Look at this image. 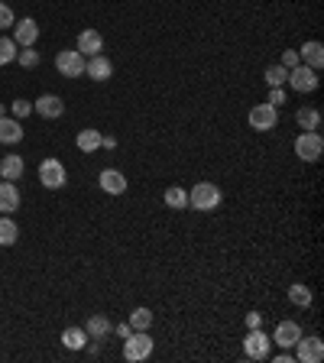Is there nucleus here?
Segmentation results:
<instances>
[{"label":"nucleus","instance_id":"aec40b11","mask_svg":"<svg viewBox=\"0 0 324 363\" xmlns=\"http://www.w3.org/2000/svg\"><path fill=\"white\" fill-rule=\"evenodd\" d=\"M110 318L108 315H91L88 321H85V331H88V337H94V341H101V337H108L110 334Z\"/></svg>","mask_w":324,"mask_h":363},{"label":"nucleus","instance_id":"6ab92c4d","mask_svg":"<svg viewBox=\"0 0 324 363\" xmlns=\"http://www.w3.org/2000/svg\"><path fill=\"white\" fill-rule=\"evenodd\" d=\"M23 140V127L17 117H0V143H7V146H13V143Z\"/></svg>","mask_w":324,"mask_h":363},{"label":"nucleus","instance_id":"7ed1b4c3","mask_svg":"<svg viewBox=\"0 0 324 363\" xmlns=\"http://www.w3.org/2000/svg\"><path fill=\"white\" fill-rule=\"evenodd\" d=\"M123 357H127L130 363H143L153 357V337H149V331H133L123 341Z\"/></svg>","mask_w":324,"mask_h":363},{"label":"nucleus","instance_id":"4468645a","mask_svg":"<svg viewBox=\"0 0 324 363\" xmlns=\"http://www.w3.org/2000/svg\"><path fill=\"white\" fill-rule=\"evenodd\" d=\"M302 337V328L295 321H279L273 331V344H279V347H285V351H292L295 341Z\"/></svg>","mask_w":324,"mask_h":363},{"label":"nucleus","instance_id":"dca6fc26","mask_svg":"<svg viewBox=\"0 0 324 363\" xmlns=\"http://www.w3.org/2000/svg\"><path fill=\"white\" fill-rule=\"evenodd\" d=\"M298 59H302V65H308V69L321 71V65H324V46L318 39H308L302 49H298Z\"/></svg>","mask_w":324,"mask_h":363},{"label":"nucleus","instance_id":"c756f323","mask_svg":"<svg viewBox=\"0 0 324 363\" xmlns=\"http://www.w3.org/2000/svg\"><path fill=\"white\" fill-rule=\"evenodd\" d=\"M17 62H20L23 69H36V65H40V52L33 49V46H26V49L17 52Z\"/></svg>","mask_w":324,"mask_h":363},{"label":"nucleus","instance_id":"7c9ffc66","mask_svg":"<svg viewBox=\"0 0 324 363\" xmlns=\"http://www.w3.org/2000/svg\"><path fill=\"white\" fill-rule=\"evenodd\" d=\"M10 114L17 117V121H23V117H30V114H33V101H26V98H17V101L10 104Z\"/></svg>","mask_w":324,"mask_h":363},{"label":"nucleus","instance_id":"2eb2a0df","mask_svg":"<svg viewBox=\"0 0 324 363\" xmlns=\"http://www.w3.org/2000/svg\"><path fill=\"white\" fill-rule=\"evenodd\" d=\"M85 75L94 81H108L110 75H114V62H110L108 55H91V59L85 62Z\"/></svg>","mask_w":324,"mask_h":363},{"label":"nucleus","instance_id":"1a4fd4ad","mask_svg":"<svg viewBox=\"0 0 324 363\" xmlns=\"http://www.w3.org/2000/svg\"><path fill=\"white\" fill-rule=\"evenodd\" d=\"M246 121H250V127H253L256 133L275 130V123H279V107H273V104H256Z\"/></svg>","mask_w":324,"mask_h":363},{"label":"nucleus","instance_id":"f257e3e1","mask_svg":"<svg viewBox=\"0 0 324 363\" xmlns=\"http://www.w3.org/2000/svg\"><path fill=\"white\" fill-rule=\"evenodd\" d=\"M224 204V192H221V185L214 182H198L195 188L188 192V208H195V211H217Z\"/></svg>","mask_w":324,"mask_h":363},{"label":"nucleus","instance_id":"4be33fe9","mask_svg":"<svg viewBox=\"0 0 324 363\" xmlns=\"http://www.w3.org/2000/svg\"><path fill=\"white\" fill-rule=\"evenodd\" d=\"M295 123H298L302 130H318V127H321V111H318V107H298V111H295Z\"/></svg>","mask_w":324,"mask_h":363},{"label":"nucleus","instance_id":"5701e85b","mask_svg":"<svg viewBox=\"0 0 324 363\" xmlns=\"http://www.w3.org/2000/svg\"><path fill=\"white\" fill-rule=\"evenodd\" d=\"M162 202H166V208H172V211H185L188 208V192L185 188H178V185H172V188L162 192Z\"/></svg>","mask_w":324,"mask_h":363},{"label":"nucleus","instance_id":"393cba45","mask_svg":"<svg viewBox=\"0 0 324 363\" xmlns=\"http://www.w3.org/2000/svg\"><path fill=\"white\" fill-rule=\"evenodd\" d=\"M88 341H91V337H88L85 328H65V331H62V344H65L69 351H81Z\"/></svg>","mask_w":324,"mask_h":363},{"label":"nucleus","instance_id":"c85d7f7f","mask_svg":"<svg viewBox=\"0 0 324 363\" xmlns=\"http://www.w3.org/2000/svg\"><path fill=\"white\" fill-rule=\"evenodd\" d=\"M17 52H20V46L13 42V36H0V65L17 62Z\"/></svg>","mask_w":324,"mask_h":363},{"label":"nucleus","instance_id":"412c9836","mask_svg":"<svg viewBox=\"0 0 324 363\" xmlns=\"http://www.w3.org/2000/svg\"><path fill=\"white\" fill-rule=\"evenodd\" d=\"M20 240V227L13 221L10 214H0V247H13Z\"/></svg>","mask_w":324,"mask_h":363},{"label":"nucleus","instance_id":"9d476101","mask_svg":"<svg viewBox=\"0 0 324 363\" xmlns=\"http://www.w3.org/2000/svg\"><path fill=\"white\" fill-rule=\"evenodd\" d=\"M36 39H40V26H36V20H33V17H23L20 23H13V42H17L20 49H26V46H36Z\"/></svg>","mask_w":324,"mask_h":363},{"label":"nucleus","instance_id":"4c0bfd02","mask_svg":"<svg viewBox=\"0 0 324 363\" xmlns=\"http://www.w3.org/2000/svg\"><path fill=\"white\" fill-rule=\"evenodd\" d=\"M275 363H295V357H292V353H279V357H275Z\"/></svg>","mask_w":324,"mask_h":363},{"label":"nucleus","instance_id":"0eeeda50","mask_svg":"<svg viewBox=\"0 0 324 363\" xmlns=\"http://www.w3.org/2000/svg\"><path fill=\"white\" fill-rule=\"evenodd\" d=\"M85 55L78 49H62L56 55V71H59L62 78H81L85 75Z\"/></svg>","mask_w":324,"mask_h":363},{"label":"nucleus","instance_id":"58836bf2","mask_svg":"<svg viewBox=\"0 0 324 363\" xmlns=\"http://www.w3.org/2000/svg\"><path fill=\"white\" fill-rule=\"evenodd\" d=\"M0 117H3V104H0Z\"/></svg>","mask_w":324,"mask_h":363},{"label":"nucleus","instance_id":"473e14b6","mask_svg":"<svg viewBox=\"0 0 324 363\" xmlns=\"http://www.w3.org/2000/svg\"><path fill=\"white\" fill-rule=\"evenodd\" d=\"M298 49H285L282 52V62H279V65H285V69H295V65H298Z\"/></svg>","mask_w":324,"mask_h":363},{"label":"nucleus","instance_id":"bb28decb","mask_svg":"<svg viewBox=\"0 0 324 363\" xmlns=\"http://www.w3.org/2000/svg\"><path fill=\"white\" fill-rule=\"evenodd\" d=\"M130 328H133V331H149V328H153V312H149L146 305H139V308L130 312Z\"/></svg>","mask_w":324,"mask_h":363},{"label":"nucleus","instance_id":"39448f33","mask_svg":"<svg viewBox=\"0 0 324 363\" xmlns=\"http://www.w3.org/2000/svg\"><path fill=\"white\" fill-rule=\"evenodd\" d=\"M273 351V337L263 334V328H250V334L244 337V357L250 360H266Z\"/></svg>","mask_w":324,"mask_h":363},{"label":"nucleus","instance_id":"2f4dec72","mask_svg":"<svg viewBox=\"0 0 324 363\" xmlns=\"http://www.w3.org/2000/svg\"><path fill=\"white\" fill-rule=\"evenodd\" d=\"M13 23H17V13H13V7L0 0V30H7V26H13Z\"/></svg>","mask_w":324,"mask_h":363},{"label":"nucleus","instance_id":"f8f14e48","mask_svg":"<svg viewBox=\"0 0 324 363\" xmlns=\"http://www.w3.org/2000/svg\"><path fill=\"white\" fill-rule=\"evenodd\" d=\"M98 185H101V192H108V195H123L127 192V175L120 169H101Z\"/></svg>","mask_w":324,"mask_h":363},{"label":"nucleus","instance_id":"20e7f679","mask_svg":"<svg viewBox=\"0 0 324 363\" xmlns=\"http://www.w3.org/2000/svg\"><path fill=\"white\" fill-rule=\"evenodd\" d=\"M292 91H298V94H312V91H318V85H321V78H318V71L308 69V65H295V69H289V81H285Z\"/></svg>","mask_w":324,"mask_h":363},{"label":"nucleus","instance_id":"a878e982","mask_svg":"<svg viewBox=\"0 0 324 363\" xmlns=\"http://www.w3.org/2000/svg\"><path fill=\"white\" fill-rule=\"evenodd\" d=\"M101 140H104V133H101V130H91V127H88V130L78 133V140H75V143H78L81 152H98V150H101Z\"/></svg>","mask_w":324,"mask_h":363},{"label":"nucleus","instance_id":"a211bd4d","mask_svg":"<svg viewBox=\"0 0 324 363\" xmlns=\"http://www.w3.org/2000/svg\"><path fill=\"white\" fill-rule=\"evenodd\" d=\"M23 172H26V162H23V156H3V159H0V179L20 182Z\"/></svg>","mask_w":324,"mask_h":363},{"label":"nucleus","instance_id":"cd10ccee","mask_svg":"<svg viewBox=\"0 0 324 363\" xmlns=\"http://www.w3.org/2000/svg\"><path fill=\"white\" fill-rule=\"evenodd\" d=\"M263 78H266V85H269V88H282L285 81H289V69L275 62V65H269V69L263 71Z\"/></svg>","mask_w":324,"mask_h":363},{"label":"nucleus","instance_id":"f03ea898","mask_svg":"<svg viewBox=\"0 0 324 363\" xmlns=\"http://www.w3.org/2000/svg\"><path fill=\"white\" fill-rule=\"evenodd\" d=\"M324 152V136L318 130H302L295 136V156L302 162H318Z\"/></svg>","mask_w":324,"mask_h":363},{"label":"nucleus","instance_id":"423d86ee","mask_svg":"<svg viewBox=\"0 0 324 363\" xmlns=\"http://www.w3.org/2000/svg\"><path fill=\"white\" fill-rule=\"evenodd\" d=\"M40 182L49 188V192H59L62 185L69 182V172H65V162L62 159H42L40 162Z\"/></svg>","mask_w":324,"mask_h":363},{"label":"nucleus","instance_id":"e433bc0d","mask_svg":"<svg viewBox=\"0 0 324 363\" xmlns=\"http://www.w3.org/2000/svg\"><path fill=\"white\" fill-rule=\"evenodd\" d=\"M101 146H104V150H117V136H104Z\"/></svg>","mask_w":324,"mask_h":363},{"label":"nucleus","instance_id":"6e6552de","mask_svg":"<svg viewBox=\"0 0 324 363\" xmlns=\"http://www.w3.org/2000/svg\"><path fill=\"white\" fill-rule=\"evenodd\" d=\"M295 360L298 363H321L324 360V344H321V337H298L295 341Z\"/></svg>","mask_w":324,"mask_h":363},{"label":"nucleus","instance_id":"b1692460","mask_svg":"<svg viewBox=\"0 0 324 363\" xmlns=\"http://www.w3.org/2000/svg\"><path fill=\"white\" fill-rule=\"evenodd\" d=\"M289 302L295 305V308H308V305L314 302V295H312V289L305 283H292L289 285Z\"/></svg>","mask_w":324,"mask_h":363},{"label":"nucleus","instance_id":"72a5a7b5","mask_svg":"<svg viewBox=\"0 0 324 363\" xmlns=\"http://www.w3.org/2000/svg\"><path fill=\"white\" fill-rule=\"evenodd\" d=\"M266 104H273V107H282V104H285V91H282V88H269V98H266Z\"/></svg>","mask_w":324,"mask_h":363},{"label":"nucleus","instance_id":"ddd939ff","mask_svg":"<svg viewBox=\"0 0 324 363\" xmlns=\"http://www.w3.org/2000/svg\"><path fill=\"white\" fill-rule=\"evenodd\" d=\"M75 49H78L85 59L101 55V52H104V36H101L98 30H81L78 33V46H75Z\"/></svg>","mask_w":324,"mask_h":363},{"label":"nucleus","instance_id":"c9c22d12","mask_svg":"<svg viewBox=\"0 0 324 363\" xmlns=\"http://www.w3.org/2000/svg\"><path fill=\"white\" fill-rule=\"evenodd\" d=\"M250 328H263V315H259V312L246 315V331H250Z\"/></svg>","mask_w":324,"mask_h":363},{"label":"nucleus","instance_id":"f3484780","mask_svg":"<svg viewBox=\"0 0 324 363\" xmlns=\"http://www.w3.org/2000/svg\"><path fill=\"white\" fill-rule=\"evenodd\" d=\"M20 208V188L17 182H0V214H13Z\"/></svg>","mask_w":324,"mask_h":363},{"label":"nucleus","instance_id":"f704fd0d","mask_svg":"<svg viewBox=\"0 0 324 363\" xmlns=\"http://www.w3.org/2000/svg\"><path fill=\"white\" fill-rule=\"evenodd\" d=\"M110 331L117 334V337H123V341H127L130 334H133V328H130V321H120V324H117V328H110Z\"/></svg>","mask_w":324,"mask_h":363},{"label":"nucleus","instance_id":"9b49d317","mask_svg":"<svg viewBox=\"0 0 324 363\" xmlns=\"http://www.w3.org/2000/svg\"><path fill=\"white\" fill-rule=\"evenodd\" d=\"M33 111L40 114V117H46V121H59L62 114H65V104H62L59 94H42V98L33 101Z\"/></svg>","mask_w":324,"mask_h":363}]
</instances>
